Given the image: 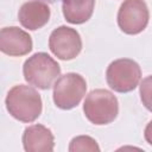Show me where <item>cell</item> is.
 Here are the masks:
<instances>
[{
    "label": "cell",
    "mask_w": 152,
    "mask_h": 152,
    "mask_svg": "<svg viewBox=\"0 0 152 152\" xmlns=\"http://www.w3.org/2000/svg\"><path fill=\"white\" fill-rule=\"evenodd\" d=\"M6 107L10 114L19 121L32 122L42 113V99L32 87L14 86L7 94Z\"/></svg>",
    "instance_id": "obj_1"
},
{
    "label": "cell",
    "mask_w": 152,
    "mask_h": 152,
    "mask_svg": "<svg viewBox=\"0 0 152 152\" xmlns=\"http://www.w3.org/2000/svg\"><path fill=\"white\" fill-rule=\"evenodd\" d=\"M26 82L39 89H49L61 74L58 63L45 52H37L24 63L23 68Z\"/></svg>",
    "instance_id": "obj_2"
},
{
    "label": "cell",
    "mask_w": 152,
    "mask_h": 152,
    "mask_svg": "<svg viewBox=\"0 0 152 152\" xmlns=\"http://www.w3.org/2000/svg\"><path fill=\"white\" fill-rule=\"evenodd\" d=\"M83 112L86 118L94 125L110 124L118 116V99L106 89H95L87 95Z\"/></svg>",
    "instance_id": "obj_3"
},
{
    "label": "cell",
    "mask_w": 152,
    "mask_h": 152,
    "mask_svg": "<svg viewBox=\"0 0 152 152\" xmlns=\"http://www.w3.org/2000/svg\"><path fill=\"white\" fill-rule=\"evenodd\" d=\"M108 86L118 93H128L137 88L141 78V70L137 62L120 58L109 64L106 72Z\"/></svg>",
    "instance_id": "obj_4"
},
{
    "label": "cell",
    "mask_w": 152,
    "mask_h": 152,
    "mask_svg": "<svg viewBox=\"0 0 152 152\" xmlns=\"http://www.w3.org/2000/svg\"><path fill=\"white\" fill-rule=\"evenodd\" d=\"M86 90V80L78 74L68 72L53 84V102L61 109H71L81 102Z\"/></svg>",
    "instance_id": "obj_5"
},
{
    "label": "cell",
    "mask_w": 152,
    "mask_h": 152,
    "mask_svg": "<svg viewBox=\"0 0 152 152\" xmlns=\"http://www.w3.org/2000/svg\"><path fill=\"white\" fill-rule=\"evenodd\" d=\"M148 8L144 0H125L118 12V24L122 32L138 34L148 23Z\"/></svg>",
    "instance_id": "obj_6"
},
{
    "label": "cell",
    "mask_w": 152,
    "mask_h": 152,
    "mask_svg": "<svg viewBox=\"0 0 152 152\" xmlns=\"http://www.w3.org/2000/svg\"><path fill=\"white\" fill-rule=\"evenodd\" d=\"M49 48L51 52L63 61L74 59L82 49L80 33L68 26L55 28L49 38Z\"/></svg>",
    "instance_id": "obj_7"
},
{
    "label": "cell",
    "mask_w": 152,
    "mask_h": 152,
    "mask_svg": "<svg viewBox=\"0 0 152 152\" xmlns=\"http://www.w3.org/2000/svg\"><path fill=\"white\" fill-rule=\"evenodd\" d=\"M0 49L8 56H24L32 50V39L19 27H4L0 32Z\"/></svg>",
    "instance_id": "obj_8"
},
{
    "label": "cell",
    "mask_w": 152,
    "mask_h": 152,
    "mask_svg": "<svg viewBox=\"0 0 152 152\" xmlns=\"http://www.w3.org/2000/svg\"><path fill=\"white\" fill-rule=\"evenodd\" d=\"M18 18L25 28L36 31L49 21L50 7L43 1L30 0L20 7Z\"/></svg>",
    "instance_id": "obj_9"
},
{
    "label": "cell",
    "mask_w": 152,
    "mask_h": 152,
    "mask_svg": "<svg viewBox=\"0 0 152 152\" xmlns=\"http://www.w3.org/2000/svg\"><path fill=\"white\" fill-rule=\"evenodd\" d=\"M23 145L27 152H51L53 150V134L43 125H32L25 128Z\"/></svg>",
    "instance_id": "obj_10"
},
{
    "label": "cell",
    "mask_w": 152,
    "mask_h": 152,
    "mask_svg": "<svg viewBox=\"0 0 152 152\" xmlns=\"http://www.w3.org/2000/svg\"><path fill=\"white\" fill-rule=\"evenodd\" d=\"M94 6L95 0H63V15L70 24H83L90 19Z\"/></svg>",
    "instance_id": "obj_11"
},
{
    "label": "cell",
    "mask_w": 152,
    "mask_h": 152,
    "mask_svg": "<svg viewBox=\"0 0 152 152\" xmlns=\"http://www.w3.org/2000/svg\"><path fill=\"white\" fill-rule=\"evenodd\" d=\"M69 151L70 152H78V151H90V152H97L100 151V147L97 145V142L88 137V135H80L74 138L70 141V146H69Z\"/></svg>",
    "instance_id": "obj_12"
},
{
    "label": "cell",
    "mask_w": 152,
    "mask_h": 152,
    "mask_svg": "<svg viewBox=\"0 0 152 152\" xmlns=\"http://www.w3.org/2000/svg\"><path fill=\"white\" fill-rule=\"evenodd\" d=\"M140 99L142 104L152 112V75L142 80L140 84Z\"/></svg>",
    "instance_id": "obj_13"
},
{
    "label": "cell",
    "mask_w": 152,
    "mask_h": 152,
    "mask_svg": "<svg viewBox=\"0 0 152 152\" xmlns=\"http://www.w3.org/2000/svg\"><path fill=\"white\" fill-rule=\"evenodd\" d=\"M144 135H145L146 141H147L150 145H152V120L147 124V126H146V128H145Z\"/></svg>",
    "instance_id": "obj_14"
}]
</instances>
